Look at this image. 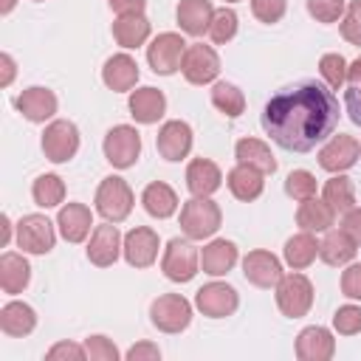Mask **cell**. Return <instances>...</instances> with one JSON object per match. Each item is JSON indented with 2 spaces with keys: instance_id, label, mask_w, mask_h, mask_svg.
<instances>
[{
  "instance_id": "6da1fadb",
  "label": "cell",
  "mask_w": 361,
  "mask_h": 361,
  "mask_svg": "<svg viewBox=\"0 0 361 361\" xmlns=\"http://www.w3.org/2000/svg\"><path fill=\"white\" fill-rule=\"evenodd\" d=\"M341 107L333 90L316 79H302L276 90L262 107V130L288 152H310L336 133Z\"/></svg>"
},
{
  "instance_id": "7a4b0ae2",
  "label": "cell",
  "mask_w": 361,
  "mask_h": 361,
  "mask_svg": "<svg viewBox=\"0 0 361 361\" xmlns=\"http://www.w3.org/2000/svg\"><path fill=\"white\" fill-rule=\"evenodd\" d=\"M274 296H276V307L282 316L302 319L313 307V282L299 271L282 274L279 282L274 285Z\"/></svg>"
},
{
  "instance_id": "3957f363",
  "label": "cell",
  "mask_w": 361,
  "mask_h": 361,
  "mask_svg": "<svg viewBox=\"0 0 361 361\" xmlns=\"http://www.w3.org/2000/svg\"><path fill=\"white\" fill-rule=\"evenodd\" d=\"M93 203H96V212H99L107 223H121V220L130 217L135 197H133V189H130V183H127L124 178L107 175V178H102Z\"/></svg>"
},
{
  "instance_id": "277c9868",
  "label": "cell",
  "mask_w": 361,
  "mask_h": 361,
  "mask_svg": "<svg viewBox=\"0 0 361 361\" xmlns=\"http://www.w3.org/2000/svg\"><path fill=\"white\" fill-rule=\"evenodd\" d=\"M223 212L212 197H192L180 206V231L189 240H206L220 228Z\"/></svg>"
},
{
  "instance_id": "5b68a950",
  "label": "cell",
  "mask_w": 361,
  "mask_h": 361,
  "mask_svg": "<svg viewBox=\"0 0 361 361\" xmlns=\"http://www.w3.org/2000/svg\"><path fill=\"white\" fill-rule=\"evenodd\" d=\"M189 237H172L161 257V271L172 282H192L200 265V251L192 245Z\"/></svg>"
},
{
  "instance_id": "8992f818",
  "label": "cell",
  "mask_w": 361,
  "mask_h": 361,
  "mask_svg": "<svg viewBox=\"0 0 361 361\" xmlns=\"http://www.w3.org/2000/svg\"><path fill=\"white\" fill-rule=\"evenodd\" d=\"M149 322L161 330V333H183L192 322V302L180 293H161L152 305H149Z\"/></svg>"
},
{
  "instance_id": "52a82bcc",
  "label": "cell",
  "mask_w": 361,
  "mask_h": 361,
  "mask_svg": "<svg viewBox=\"0 0 361 361\" xmlns=\"http://www.w3.org/2000/svg\"><path fill=\"white\" fill-rule=\"evenodd\" d=\"M102 149H104V158L110 166L130 169V166H135V161L141 155V135L130 124H116L107 130Z\"/></svg>"
},
{
  "instance_id": "ba28073f",
  "label": "cell",
  "mask_w": 361,
  "mask_h": 361,
  "mask_svg": "<svg viewBox=\"0 0 361 361\" xmlns=\"http://www.w3.org/2000/svg\"><path fill=\"white\" fill-rule=\"evenodd\" d=\"M183 54H186V39L175 31H164L152 37V42L147 45V62L158 76H172L175 71H180Z\"/></svg>"
},
{
  "instance_id": "9c48e42d",
  "label": "cell",
  "mask_w": 361,
  "mask_h": 361,
  "mask_svg": "<svg viewBox=\"0 0 361 361\" xmlns=\"http://www.w3.org/2000/svg\"><path fill=\"white\" fill-rule=\"evenodd\" d=\"M42 152L51 164H68L79 152V127L68 118H54L42 133Z\"/></svg>"
},
{
  "instance_id": "30bf717a",
  "label": "cell",
  "mask_w": 361,
  "mask_h": 361,
  "mask_svg": "<svg viewBox=\"0 0 361 361\" xmlns=\"http://www.w3.org/2000/svg\"><path fill=\"white\" fill-rule=\"evenodd\" d=\"M180 73L189 85H212L220 76V56L212 45L203 42H192L186 45L183 62H180Z\"/></svg>"
},
{
  "instance_id": "8fae6325",
  "label": "cell",
  "mask_w": 361,
  "mask_h": 361,
  "mask_svg": "<svg viewBox=\"0 0 361 361\" xmlns=\"http://www.w3.org/2000/svg\"><path fill=\"white\" fill-rule=\"evenodd\" d=\"M358 158H361V141L347 135V133H338V135L333 133L327 138V144L319 149V166L324 172H333V175L353 169L358 164Z\"/></svg>"
},
{
  "instance_id": "7c38bea8",
  "label": "cell",
  "mask_w": 361,
  "mask_h": 361,
  "mask_svg": "<svg viewBox=\"0 0 361 361\" xmlns=\"http://www.w3.org/2000/svg\"><path fill=\"white\" fill-rule=\"evenodd\" d=\"M56 243L54 223L45 214H23L17 223V245L25 254H48Z\"/></svg>"
},
{
  "instance_id": "4fadbf2b",
  "label": "cell",
  "mask_w": 361,
  "mask_h": 361,
  "mask_svg": "<svg viewBox=\"0 0 361 361\" xmlns=\"http://www.w3.org/2000/svg\"><path fill=\"white\" fill-rule=\"evenodd\" d=\"M195 307L209 319H226V316H234V310L240 307V296L228 282H209L197 288Z\"/></svg>"
},
{
  "instance_id": "5bb4252c",
  "label": "cell",
  "mask_w": 361,
  "mask_h": 361,
  "mask_svg": "<svg viewBox=\"0 0 361 361\" xmlns=\"http://www.w3.org/2000/svg\"><path fill=\"white\" fill-rule=\"evenodd\" d=\"M158 248H161L158 231L149 228V226H135V228H130L124 234L121 254H124L127 265H133V268H149L158 259Z\"/></svg>"
},
{
  "instance_id": "9a60e30c",
  "label": "cell",
  "mask_w": 361,
  "mask_h": 361,
  "mask_svg": "<svg viewBox=\"0 0 361 361\" xmlns=\"http://www.w3.org/2000/svg\"><path fill=\"white\" fill-rule=\"evenodd\" d=\"M192 127L180 118H172V121H164L158 135H155V147H158V155L164 161H183L189 152H192Z\"/></svg>"
},
{
  "instance_id": "2e32d148",
  "label": "cell",
  "mask_w": 361,
  "mask_h": 361,
  "mask_svg": "<svg viewBox=\"0 0 361 361\" xmlns=\"http://www.w3.org/2000/svg\"><path fill=\"white\" fill-rule=\"evenodd\" d=\"M121 245H124V237L118 234L116 223H102L90 231V243H87V259L96 265V268H110L118 254H121Z\"/></svg>"
},
{
  "instance_id": "e0dca14e",
  "label": "cell",
  "mask_w": 361,
  "mask_h": 361,
  "mask_svg": "<svg viewBox=\"0 0 361 361\" xmlns=\"http://www.w3.org/2000/svg\"><path fill=\"white\" fill-rule=\"evenodd\" d=\"M14 107L23 113V118H28L31 124H45L56 116V96L54 90L42 87V85H34V87H25L17 99H14Z\"/></svg>"
},
{
  "instance_id": "ac0fdd59",
  "label": "cell",
  "mask_w": 361,
  "mask_h": 361,
  "mask_svg": "<svg viewBox=\"0 0 361 361\" xmlns=\"http://www.w3.org/2000/svg\"><path fill=\"white\" fill-rule=\"evenodd\" d=\"M243 276L254 288H274L282 276V262L265 248H254L243 257Z\"/></svg>"
},
{
  "instance_id": "d6986e66",
  "label": "cell",
  "mask_w": 361,
  "mask_h": 361,
  "mask_svg": "<svg viewBox=\"0 0 361 361\" xmlns=\"http://www.w3.org/2000/svg\"><path fill=\"white\" fill-rule=\"evenodd\" d=\"M336 355V338L327 327L310 324L296 336V358L299 361H330Z\"/></svg>"
},
{
  "instance_id": "ffe728a7",
  "label": "cell",
  "mask_w": 361,
  "mask_h": 361,
  "mask_svg": "<svg viewBox=\"0 0 361 361\" xmlns=\"http://www.w3.org/2000/svg\"><path fill=\"white\" fill-rule=\"evenodd\" d=\"M223 186V172L209 158H192L186 166V189L192 197H212Z\"/></svg>"
},
{
  "instance_id": "44dd1931",
  "label": "cell",
  "mask_w": 361,
  "mask_h": 361,
  "mask_svg": "<svg viewBox=\"0 0 361 361\" xmlns=\"http://www.w3.org/2000/svg\"><path fill=\"white\" fill-rule=\"evenodd\" d=\"M127 107H130V116L138 124H158V118L166 113V96L158 87L147 85V87L130 90Z\"/></svg>"
},
{
  "instance_id": "7402d4cb",
  "label": "cell",
  "mask_w": 361,
  "mask_h": 361,
  "mask_svg": "<svg viewBox=\"0 0 361 361\" xmlns=\"http://www.w3.org/2000/svg\"><path fill=\"white\" fill-rule=\"evenodd\" d=\"M102 82L113 93H130L138 82V62L130 54H113L102 68Z\"/></svg>"
},
{
  "instance_id": "603a6c76",
  "label": "cell",
  "mask_w": 361,
  "mask_h": 361,
  "mask_svg": "<svg viewBox=\"0 0 361 361\" xmlns=\"http://www.w3.org/2000/svg\"><path fill=\"white\" fill-rule=\"evenodd\" d=\"M175 17H178V25L183 34L203 37V34H209L214 6H212V0H180L175 8Z\"/></svg>"
},
{
  "instance_id": "cb8c5ba5",
  "label": "cell",
  "mask_w": 361,
  "mask_h": 361,
  "mask_svg": "<svg viewBox=\"0 0 361 361\" xmlns=\"http://www.w3.org/2000/svg\"><path fill=\"white\" fill-rule=\"evenodd\" d=\"M240 259V251L231 240H212L200 251V268L209 276H226Z\"/></svg>"
},
{
  "instance_id": "d4e9b609",
  "label": "cell",
  "mask_w": 361,
  "mask_h": 361,
  "mask_svg": "<svg viewBox=\"0 0 361 361\" xmlns=\"http://www.w3.org/2000/svg\"><path fill=\"white\" fill-rule=\"evenodd\" d=\"M262 178H265V175H262L259 169H254V166H248V164H237V166L228 169L226 183H228V192H231L237 200L251 203V200H257V197L262 195V189H265V180H262Z\"/></svg>"
},
{
  "instance_id": "484cf974",
  "label": "cell",
  "mask_w": 361,
  "mask_h": 361,
  "mask_svg": "<svg viewBox=\"0 0 361 361\" xmlns=\"http://www.w3.org/2000/svg\"><path fill=\"white\" fill-rule=\"evenodd\" d=\"M56 226H59V234L68 240V243H82L87 234H90V226H93V214L85 203H65L56 214Z\"/></svg>"
},
{
  "instance_id": "4316f807",
  "label": "cell",
  "mask_w": 361,
  "mask_h": 361,
  "mask_svg": "<svg viewBox=\"0 0 361 361\" xmlns=\"http://www.w3.org/2000/svg\"><path fill=\"white\" fill-rule=\"evenodd\" d=\"M141 203H144V212H147L149 217H155V220L172 217V214L178 212V206H180L175 189H172L169 183H164V180L147 183L144 192H141Z\"/></svg>"
},
{
  "instance_id": "83f0119b",
  "label": "cell",
  "mask_w": 361,
  "mask_h": 361,
  "mask_svg": "<svg viewBox=\"0 0 361 361\" xmlns=\"http://www.w3.org/2000/svg\"><path fill=\"white\" fill-rule=\"evenodd\" d=\"M355 251H358V243H355L344 228H327L324 240L319 243V257H322L327 265H333V268L350 265L353 257H355Z\"/></svg>"
},
{
  "instance_id": "f1b7e54d",
  "label": "cell",
  "mask_w": 361,
  "mask_h": 361,
  "mask_svg": "<svg viewBox=\"0 0 361 361\" xmlns=\"http://www.w3.org/2000/svg\"><path fill=\"white\" fill-rule=\"evenodd\" d=\"M37 327V310L25 302H6L0 307V330L11 338H23Z\"/></svg>"
},
{
  "instance_id": "f546056e",
  "label": "cell",
  "mask_w": 361,
  "mask_h": 361,
  "mask_svg": "<svg viewBox=\"0 0 361 361\" xmlns=\"http://www.w3.org/2000/svg\"><path fill=\"white\" fill-rule=\"evenodd\" d=\"M149 31H152V25H149L147 14H121L113 23V39L124 51H133V48L144 45L149 39Z\"/></svg>"
},
{
  "instance_id": "4dcf8cb0",
  "label": "cell",
  "mask_w": 361,
  "mask_h": 361,
  "mask_svg": "<svg viewBox=\"0 0 361 361\" xmlns=\"http://www.w3.org/2000/svg\"><path fill=\"white\" fill-rule=\"evenodd\" d=\"M234 158H237V164H248V166L259 169L262 175L276 172V158H274L271 147L259 138H240L234 144Z\"/></svg>"
},
{
  "instance_id": "1f68e13d",
  "label": "cell",
  "mask_w": 361,
  "mask_h": 361,
  "mask_svg": "<svg viewBox=\"0 0 361 361\" xmlns=\"http://www.w3.org/2000/svg\"><path fill=\"white\" fill-rule=\"evenodd\" d=\"M336 223V212L324 203V197H307V200H299V209H296V226L302 231H327L330 226Z\"/></svg>"
},
{
  "instance_id": "d6a6232c",
  "label": "cell",
  "mask_w": 361,
  "mask_h": 361,
  "mask_svg": "<svg viewBox=\"0 0 361 361\" xmlns=\"http://www.w3.org/2000/svg\"><path fill=\"white\" fill-rule=\"evenodd\" d=\"M31 282V265L23 254L17 251H6L0 257V288L3 293H20L25 285Z\"/></svg>"
},
{
  "instance_id": "836d02e7",
  "label": "cell",
  "mask_w": 361,
  "mask_h": 361,
  "mask_svg": "<svg viewBox=\"0 0 361 361\" xmlns=\"http://www.w3.org/2000/svg\"><path fill=\"white\" fill-rule=\"evenodd\" d=\"M282 257L293 271H305L307 265H313L316 257H319V243H316L313 231H299V234L288 237L285 248H282Z\"/></svg>"
},
{
  "instance_id": "e575fe53",
  "label": "cell",
  "mask_w": 361,
  "mask_h": 361,
  "mask_svg": "<svg viewBox=\"0 0 361 361\" xmlns=\"http://www.w3.org/2000/svg\"><path fill=\"white\" fill-rule=\"evenodd\" d=\"M322 197H324V203H327L336 214H344V212H350V209L355 206V186H353V180H350L344 172H336V175L324 183Z\"/></svg>"
},
{
  "instance_id": "d590c367",
  "label": "cell",
  "mask_w": 361,
  "mask_h": 361,
  "mask_svg": "<svg viewBox=\"0 0 361 361\" xmlns=\"http://www.w3.org/2000/svg\"><path fill=\"white\" fill-rule=\"evenodd\" d=\"M31 197L39 209H54L65 200V180L54 172H45L31 183Z\"/></svg>"
},
{
  "instance_id": "8d00e7d4",
  "label": "cell",
  "mask_w": 361,
  "mask_h": 361,
  "mask_svg": "<svg viewBox=\"0 0 361 361\" xmlns=\"http://www.w3.org/2000/svg\"><path fill=\"white\" fill-rule=\"evenodd\" d=\"M212 104H214L223 116H228V118H237V116L245 113V96H243V90H240L237 85H231V82H214V85H212Z\"/></svg>"
},
{
  "instance_id": "74e56055",
  "label": "cell",
  "mask_w": 361,
  "mask_h": 361,
  "mask_svg": "<svg viewBox=\"0 0 361 361\" xmlns=\"http://www.w3.org/2000/svg\"><path fill=\"white\" fill-rule=\"evenodd\" d=\"M237 25H240V20H237V11H234V8H228V6L214 8L212 25H209V37H212V42H217V45L231 42L234 34H237Z\"/></svg>"
},
{
  "instance_id": "f35d334b",
  "label": "cell",
  "mask_w": 361,
  "mask_h": 361,
  "mask_svg": "<svg viewBox=\"0 0 361 361\" xmlns=\"http://www.w3.org/2000/svg\"><path fill=\"white\" fill-rule=\"evenodd\" d=\"M319 73L330 90H341L347 85V59L341 54H324L319 59Z\"/></svg>"
},
{
  "instance_id": "ab89813d",
  "label": "cell",
  "mask_w": 361,
  "mask_h": 361,
  "mask_svg": "<svg viewBox=\"0 0 361 361\" xmlns=\"http://www.w3.org/2000/svg\"><path fill=\"white\" fill-rule=\"evenodd\" d=\"M316 189H319L316 175L307 172V169H293V172L285 178V192H288V197H293V200H307V197L316 195Z\"/></svg>"
},
{
  "instance_id": "60d3db41",
  "label": "cell",
  "mask_w": 361,
  "mask_h": 361,
  "mask_svg": "<svg viewBox=\"0 0 361 361\" xmlns=\"http://www.w3.org/2000/svg\"><path fill=\"white\" fill-rule=\"evenodd\" d=\"M307 3V14L316 20V23H341L344 11H347V3L344 0H305Z\"/></svg>"
},
{
  "instance_id": "b9f144b4",
  "label": "cell",
  "mask_w": 361,
  "mask_h": 361,
  "mask_svg": "<svg viewBox=\"0 0 361 361\" xmlns=\"http://www.w3.org/2000/svg\"><path fill=\"white\" fill-rule=\"evenodd\" d=\"M338 31L350 45L361 48V0H350L347 3V11H344V17L338 23Z\"/></svg>"
},
{
  "instance_id": "7bdbcfd3",
  "label": "cell",
  "mask_w": 361,
  "mask_h": 361,
  "mask_svg": "<svg viewBox=\"0 0 361 361\" xmlns=\"http://www.w3.org/2000/svg\"><path fill=\"white\" fill-rule=\"evenodd\" d=\"M333 327L338 336H355L361 333V307L358 305H341L333 313Z\"/></svg>"
},
{
  "instance_id": "ee69618b",
  "label": "cell",
  "mask_w": 361,
  "mask_h": 361,
  "mask_svg": "<svg viewBox=\"0 0 361 361\" xmlns=\"http://www.w3.org/2000/svg\"><path fill=\"white\" fill-rule=\"evenodd\" d=\"M285 11H288V0H251V14L265 25L279 23Z\"/></svg>"
},
{
  "instance_id": "f6af8a7d",
  "label": "cell",
  "mask_w": 361,
  "mask_h": 361,
  "mask_svg": "<svg viewBox=\"0 0 361 361\" xmlns=\"http://www.w3.org/2000/svg\"><path fill=\"white\" fill-rule=\"evenodd\" d=\"M85 350H87L90 361H118V347L107 336H87Z\"/></svg>"
},
{
  "instance_id": "bcb514c9",
  "label": "cell",
  "mask_w": 361,
  "mask_h": 361,
  "mask_svg": "<svg viewBox=\"0 0 361 361\" xmlns=\"http://www.w3.org/2000/svg\"><path fill=\"white\" fill-rule=\"evenodd\" d=\"M341 293L347 299H358L361 302V262H353L341 271Z\"/></svg>"
},
{
  "instance_id": "7dc6e473",
  "label": "cell",
  "mask_w": 361,
  "mask_h": 361,
  "mask_svg": "<svg viewBox=\"0 0 361 361\" xmlns=\"http://www.w3.org/2000/svg\"><path fill=\"white\" fill-rule=\"evenodd\" d=\"M48 361H59V358H73V361H85L87 358V350L85 344H73V341H59L54 344L48 353H45Z\"/></svg>"
},
{
  "instance_id": "c3c4849f",
  "label": "cell",
  "mask_w": 361,
  "mask_h": 361,
  "mask_svg": "<svg viewBox=\"0 0 361 361\" xmlns=\"http://www.w3.org/2000/svg\"><path fill=\"white\" fill-rule=\"evenodd\" d=\"M158 358H161V350L152 341H138L127 350V361H158Z\"/></svg>"
},
{
  "instance_id": "681fc988",
  "label": "cell",
  "mask_w": 361,
  "mask_h": 361,
  "mask_svg": "<svg viewBox=\"0 0 361 361\" xmlns=\"http://www.w3.org/2000/svg\"><path fill=\"white\" fill-rule=\"evenodd\" d=\"M341 228L361 245V206H353L350 212H344V220H341Z\"/></svg>"
},
{
  "instance_id": "f907efd6",
  "label": "cell",
  "mask_w": 361,
  "mask_h": 361,
  "mask_svg": "<svg viewBox=\"0 0 361 361\" xmlns=\"http://www.w3.org/2000/svg\"><path fill=\"white\" fill-rule=\"evenodd\" d=\"M347 93L361 99V56L347 65Z\"/></svg>"
},
{
  "instance_id": "816d5d0a",
  "label": "cell",
  "mask_w": 361,
  "mask_h": 361,
  "mask_svg": "<svg viewBox=\"0 0 361 361\" xmlns=\"http://www.w3.org/2000/svg\"><path fill=\"white\" fill-rule=\"evenodd\" d=\"M107 6L121 17V14H144L147 0H107Z\"/></svg>"
},
{
  "instance_id": "f5cc1de1",
  "label": "cell",
  "mask_w": 361,
  "mask_h": 361,
  "mask_svg": "<svg viewBox=\"0 0 361 361\" xmlns=\"http://www.w3.org/2000/svg\"><path fill=\"white\" fill-rule=\"evenodd\" d=\"M0 68H3V76H0V87H8L14 82V73H17V65L11 59V54H0Z\"/></svg>"
},
{
  "instance_id": "db71d44e",
  "label": "cell",
  "mask_w": 361,
  "mask_h": 361,
  "mask_svg": "<svg viewBox=\"0 0 361 361\" xmlns=\"http://www.w3.org/2000/svg\"><path fill=\"white\" fill-rule=\"evenodd\" d=\"M344 107H347V113H350V121L361 127V99H358V96L344 93Z\"/></svg>"
},
{
  "instance_id": "11a10c76",
  "label": "cell",
  "mask_w": 361,
  "mask_h": 361,
  "mask_svg": "<svg viewBox=\"0 0 361 361\" xmlns=\"http://www.w3.org/2000/svg\"><path fill=\"white\" fill-rule=\"evenodd\" d=\"M8 240H11V220L8 214H3V245H8Z\"/></svg>"
},
{
  "instance_id": "9f6ffc18",
  "label": "cell",
  "mask_w": 361,
  "mask_h": 361,
  "mask_svg": "<svg viewBox=\"0 0 361 361\" xmlns=\"http://www.w3.org/2000/svg\"><path fill=\"white\" fill-rule=\"evenodd\" d=\"M14 6H17V0H3V3H0V14H11Z\"/></svg>"
},
{
  "instance_id": "6f0895ef",
  "label": "cell",
  "mask_w": 361,
  "mask_h": 361,
  "mask_svg": "<svg viewBox=\"0 0 361 361\" xmlns=\"http://www.w3.org/2000/svg\"><path fill=\"white\" fill-rule=\"evenodd\" d=\"M226 3H240V0H226Z\"/></svg>"
},
{
  "instance_id": "680465c9",
  "label": "cell",
  "mask_w": 361,
  "mask_h": 361,
  "mask_svg": "<svg viewBox=\"0 0 361 361\" xmlns=\"http://www.w3.org/2000/svg\"><path fill=\"white\" fill-rule=\"evenodd\" d=\"M34 3H42V0H34Z\"/></svg>"
}]
</instances>
